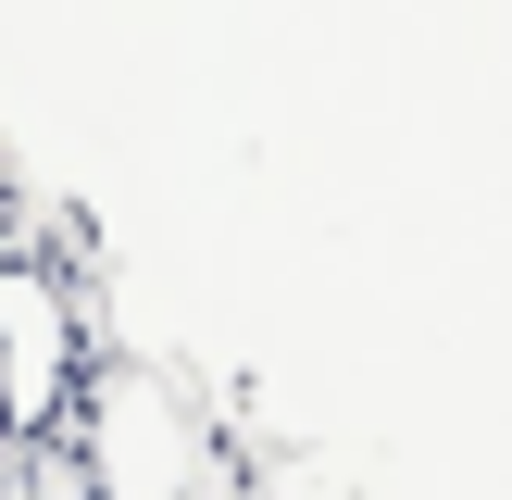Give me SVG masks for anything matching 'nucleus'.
Segmentation results:
<instances>
[{
  "instance_id": "f257e3e1",
  "label": "nucleus",
  "mask_w": 512,
  "mask_h": 500,
  "mask_svg": "<svg viewBox=\"0 0 512 500\" xmlns=\"http://www.w3.org/2000/svg\"><path fill=\"white\" fill-rule=\"evenodd\" d=\"M63 413H75V463H88L75 500H213L225 488L213 425L175 400L163 363H88Z\"/></svg>"
},
{
  "instance_id": "7ed1b4c3",
  "label": "nucleus",
  "mask_w": 512,
  "mask_h": 500,
  "mask_svg": "<svg viewBox=\"0 0 512 500\" xmlns=\"http://www.w3.org/2000/svg\"><path fill=\"white\" fill-rule=\"evenodd\" d=\"M0 500H75V488H63L50 463H0Z\"/></svg>"
},
{
  "instance_id": "f03ea898",
  "label": "nucleus",
  "mask_w": 512,
  "mask_h": 500,
  "mask_svg": "<svg viewBox=\"0 0 512 500\" xmlns=\"http://www.w3.org/2000/svg\"><path fill=\"white\" fill-rule=\"evenodd\" d=\"M75 375H88V313H75L38 263L0 250V438H13V450L50 438L63 400H75Z\"/></svg>"
}]
</instances>
